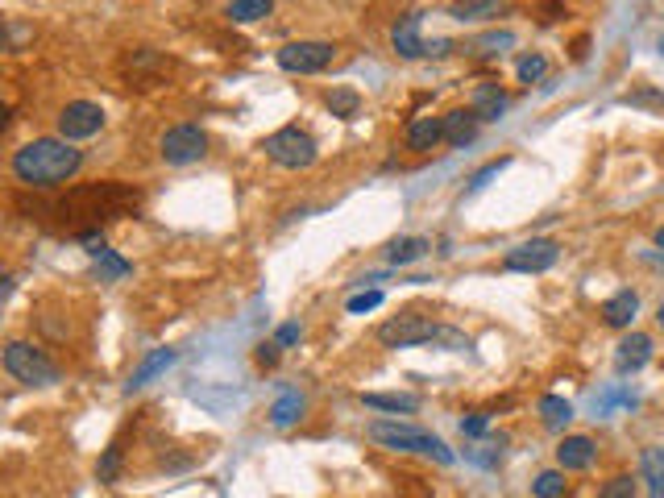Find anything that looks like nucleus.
Instances as JSON below:
<instances>
[{
	"instance_id": "1a4fd4ad",
	"label": "nucleus",
	"mask_w": 664,
	"mask_h": 498,
	"mask_svg": "<svg viewBox=\"0 0 664 498\" xmlns=\"http://www.w3.org/2000/svg\"><path fill=\"white\" fill-rule=\"evenodd\" d=\"M557 258H561L557 241L536 237V241L515 245L511 254L503 258V266H507V270H519V274H540V270H552V266H557Z\"/></svg>"
},
{
	"instance_id": "412c9836",
	"label": "nucleus",
	"mask_w": 664,
	"mask_h": 498,
	"mask_svg": "<svg viewBox=\"0 0 664 498\" xmlns=\"http://www.w3.org/2000/svg\"><path fill=\"white\" fill-rule=\"evenodd\" d=\"M324 104H328V113L341 117V121H353L357 113H362V96H357L353 88H332Z\"/></svg>"
},
{
	"instance_id": "9d476101",
	"label": "nucleus",
	"mask_w": 664,
	"mask_h": 498,
	"mask_svg": "<svg viewBox=\"0 0 664 498\" xmlns=\"http://www.w3.org/2000/svg\"><path fill=\"white\" fill-rule=\"evenodd\" d=\"M420 25H424L420 13H411L391 30V46H395L399 59H424V54H428V42L420 38Z\"/></svg>"
},
{
	"instance_id": "a211bd4d",
	"label": "nucleus",
	"mask_w": 664,
	"mask_h": 498,
	"mask_svg": "<svg viewBox=\"0 0 664 498\" xmlns=\"http://www.w3.org/2000/svg\"><path fill=\"white\" fill-rule=\"evenodd\" d=\"M640 478L648 482V494H652V498H664V449L648 445V449L640 453Z\"/></svg>"
},
{
	"instance_id": "f257e3e1",
	"label": "nucleus",
	"mask_w": 664,
	"mask_h": 498,
	"mask_svg": "<svg viewBox=\"0 0 664 498\" xmlns=\"http://www.w3.org/2000/svg\"><path fill=\"white\" fill-rule=\"evenodd\" d=\"M9 166L25 187H63L83 166V154L63 137H34V142L13 150Z\"/></svg>"
},
{
	"instance_id": "b1692460",
	"label": "nucleus",
	"mask_w": 664,
	"mask_h": 498,
	"mask_svg": "<svg viewBox=\"0 0 664 498\" xmlns=\"http://www.w3.org/2000/svg\"><path fill=\"white\" fill-rule=\"evenodd\" d=\"M270 13H274L270 0H233V5H229V21H237V25L262 21V17H270Z\"/></svg>"
},
{
	"instance_id": "423d86ee",
	"label": "nucleus",
	"mask_w": 664,
	"mask_h": 498,
	"mask_svg": "<svg viewBox=\"0 0 664 498\" xmlns=\"http://www.w3.org/2000/svg\"><path fill=\"white\" fill-rule=\"evenodd\" d=\"M436 337V320L428 316H395L378 328V341L386 349H411V345H432Z\"/></svg>"
},
{
	"instance_id": "c9c22d12",
	"label": "nucleus",
	"mask_w": 664,
	"mask_h": 498,
	"mask_svg": "<svg viewBox=\"0 0 664 498\" xmlns=\"http://www.w3.org/2000/svg\"><path fill=\"white\" fill-rule=\"evenodd\" d=\"M461 432L465 436H482L486 432V415H469V420H461Z\"/></svg>"
},
{
	"instance_id": "5701e85b",
	"label": "nucleus",
	"mask_w": 664,
	"mask_h": 498,
	"mask_svg": "<svg viewBox=\"0 0 664 498\" xmlns=\"http://www.w3.org/2000/svg\"><path fill=\"white\" fill-rule=\"evenodd\" d=\"M511 46H515V34H511V30H490V34H482V38L469 42V50L482 54V59H494V54H503V50H511Z\"/></svg>"
},
{
	"instance_id": "0eeeda50",
	"label": "nucleus",
	"mask_w": 664,
	"mask_h": 498,
	"mask_svg": "<svg viewBox=\"0 0 664 498\" xmlns=\"http://www.w3.org/2000/svg\"><path fill=\"white\" fill-rule=\"evenodd\" d=\"M104 129V108L92 100H71L59 113V137L63 142H88Z\"/></svg>"
},
{
	"instance_id": "4c0bfd02",
	"label": "nucleus",
	"mask_w": 664,
	"mask_h": 498,
	"mask_svg": "<svg viewBox=\"0 0 664 498\" xmlns=\"http://www.w3.org/2000/svg\"><path fill=\"white\" fill-rule=\"evenodd\" d=\"M656 245H660V249H664V229H656Z\"/></svg>"
},
{
	"instance_id": "20e7f679",
	"label": "nucleus",
	"mask_w": 664,
	"mask_h": 498,
	"mask_svg": "<svg viewBox=\"0 0 664 498\" xmlns=\"http://www.w3.org/2000/svg\"><path fill=\"white\" fill-rule=\"evenodd\" d=\"M5 370L17 382H25V386H54V382H59V366H54L42 349L25 345V341H9L5 345Z\"/></svg>"
},
{
	"instance_id": "7ed1b4c3",
	"label": "nucleus",
	"mask_w": 664,
	"mask_h": 498,
	"mask_svg": "<svg viewBox=\"0 0 664 498\" xmlns=\"http://www.w3.org/2000/svg\"><path fill=\"white\" fill-rule=\"evenodd\" d=\"M262 150H266L270 162L287 166V171H303V166L316 162V137L308 129H299V125H287L279 133H270L262 142Z\"/></svg>"
},
{
	"instance_id": "9b49d317",
	"label": "nucleus",
	"mask_w": 664,
	"mask_h": 498,
	"mask_svg": "<svg viewBox=\"0 0 664 498\" xmlns=\"http://www.w3.org/2000/svg\"><path fill=\"white\" fill-rule=\"evenodd\" d=\"M652 357V337H644V332H631V337L619 341V353H615V370L619 374H635L644 370Z\"/></svg>"
},
{
	"instance_id": "39448f33",
	"label": "nucleus",
	"mask_w": 664,
	"mask_h": 498,
	"mask_svg": "<svg viewBox=\"0 0 664 498\" xmlns=\"http://www.w3.org/2000/svg\"><path fill=\"white\" fill-rule=\"evenodd\" d=\"M158 154H162L166 166H191V162H200L208 154V133L200 125H175V129L162 133Z\"/></svg>"
},
{
	"instance_id": "72a5a7b5",
	"label": "nucleus",
	"mask_w": 664,
	"mask_h": 498,
	"mask_svg": "<svg viewBox=\"0 0 664 498\" xmlns=\"http://www.w3.org/2000/svg\"><path fill=\"white\" fill-rule=\"evenodd\" d=\"M299 337H303V328H299V324H283L279 332H274V341H279L283 349H287V345H295Z\"/></svg>"
},
{
	"instance_id": "a878e982",
	"label": "nucleus",
	"mask_w": 664,
	"mask_h": 498,
	"mask_svg": "<svg viewBox=\"0 0 664 498\" xmlns=\"http://www.w3.org/2000/svg\"><path fill=\"white\" fill-rule=\"evenodd\" d=\"M432 345L449 349V353H469V349H474V341H469L461 328H449V324H436V337H432Z\"/></svg>"
},
{
	"instance_id": "f03ea898",
	"label": "nucleus",
	"mask_w": 664,
	"mask_h": 498,
	"mask_svg": "<svg viewBox=\"0 0 664 498\" xmlns=\"http://www.w3.org/2000/svg\"><path fill=\"white\" fill-rule=\"evenodd\" d=\"M366 436L374 440V445L382 449H395V453H420V457H432L440 465H453L457 453L445 445L440 436L424 432V428H415V424H399V420H374L366 428Z\"/></svg>"
},
{
	"instance_id": "473e14b6",
	"label": "nucleus",
	"mask_w": 664,
	"mask_h": 498,
	"mask_svg": "<svg viewBox=\"0 0 664 498\" xmlns=\"http://www.w3.org/2000/svg\"><path fill=\"white\" fill-rule=\"evenodd\" d=\"M498 171H507V158H498V162H490V166H482V171L469 179V191H482L490 179H498Z\"/></svg>"
},
{
	"instance_id": "ddd939ff",
	"label": "nucleus",
	"mask_w": 664,
	"mask_h": 498,
	"mask_svg": "<svg viewBox=\"0 0 664 498\" xmlns=\"http://www.w3.org/2000/svg\"><path fill=\"white\" fill-rule=\"evenodd\" d=\"M594 457H598V449H594L590 436H565L557 445V465L569 469V474H573V469H590Z\"/></svg>"
},
{
	"instance_id": "c85d7f7f",
	"label": "nucleus",
	"mask_w": 664,
	"mask_h": 498,
	"mask_svg": "<svg viewBox=\"0 0 664 498\" xmlns=\"http://www.w3.org/2000/svg\"><path fill=\"white\" fill-rule=\"evenodd\" d=\"M548 75V59H544V54H523V59H519V79L523 83H540Z\"/></svg>"
},
{
	"instance_id": "bb28decb",
	"label": "nucleus",
	"mask_w": 664,
	"mask_h": 498,
	"mask_svg": "<svg viewBox=\"0 0 664 498\" xmlns=\"http://www.w3.org/2000/svg\"><path fill=\"white\" fill-rule=\"evenodd\" d=\"M96 274H100V283H117V279H125V274H129V262L117 258L113 249H104V254L96 258Z\"/></svg>"
},
{
	"instance_id": "2f4dec72",
	"label": "nucleus",
	"mask_w": 664,
	"mask_h": 498,
	"mask_svg": "<svg viewBox=\"0 0 664 498\" xmlns=\"http://www.w3.org/2000/svg\"><path fill=\"white\" fill-rule=\"evenodd\" d=\"M382 303V291H362V295H353L345 308H349V316H366V312H374Z\"/></svg>"
},
{
	"instance_id": "7c9ffc66",
	"label": "nucleus",
	"mask_w": 664,
	"mask_h": 498,
	"mask_svg": "<svg viewBox=\"0 0 664 498\" xmlns=\"http://www.w3.org/2000/svg\"><path fill=\"white\" fill-rule=\"evenodd\" d=\"M598 498H635V478L631 474H615L611 482L598 490Z\"/></svg>"
},
{
	"instance_id": "f3484780",
	"label": "nucleus",
	"mask_w": 664,
	"mask_h": 498,
	"mask_svg": "<svg viewBox=\"0 0 664 498\" xmlns=\"http://www.w3.org/2000/svg\"><path fill=\"white\" fill-rule=\"evenodd\" d=\"M635 312H640V295L635 291H619L602 303V320L611 324V328H627L635 320Z\"/></svg>"
},
{
	"instance_id": "4468645a",
	"label": "nucleus",
	"mask_w": 664,
	"mask_h": 498,
	"mask_svg": "<svg viewBox=\"0 0 664 498\" xmlns=\"http://www.w3.org/2000/svg\"><path fill=\"white\" fill-rule=\"evenodd\" d=\"M440 142H445V117H420V121H411L407 125V150H436Z\"/></svg>"
},
{
	"instance_id": "f8f14e48",
	"label": "nucleus",
	"mask_w": 664,
	"mask_h": 498,
	"mask_svg": "<svg viewBox=\"0 0 664 498\" xmlns=\"http://www.w3.org/2000/svg\"><path fill=\"white\" fill-rule=\"evenodd\" d=\"M175 366V349H154L150 357H142V366H137L133 374H129V382H125V395H137L142 386H150L158 374H166Z\"/></svg>"
},
{
	"instance_id": "6ab92c4d",
	"label": "nucleus",
	"mask_w": 664,
	"mask_h": 498,
	"mask_svg": "<svg viewBox=\"0 0 664 498\" xmlns=\"http://www.w3.org/2000/svg\"><path fill=\"white\" fill-rule=\"evenodd\" d=\"M540 420H544L548 432H565L569 420H573V403L561 399V395H544L540 399Z\"/></svg>"
},
{
	"instance_id": "dca6fc26",
	"label": "nucleus",
	"mask_w": 664,
	"mask_h": 498,
	"mask_svg": "<svg viewBox=\"0 0 664 498\" xmlns=\"http://www.w3.org/2000/svg\"><path fill=\"white\" fill-rule=\"evenodd\" d=\"M474 137H478V113H474V108H469V113H465V108H457V113L445 117V142L449 146L465 150Z\"/></svg>"
},
{
	"instance_id": "aec40b11",
	"label": "nucleus",
	"mask_w": 664,
	"mask_h": 498,
	"mask_svg": "<svg viewBox=\"0 0 664 498\" xmlns=\"http://www.w3.org/2000/svg\"><path fill=\"white\" fill-rule=\"evenodd\" d=\"M303 407H308V403H303V395H299V391L279 395V399L270 403V424H274V428H291V424L299 420V415H303Z\"/></svg>"
},
{
	"instance_id": "cd10ccee",
	"label": "nucleus",
	"mask_w": 664,
	"mask_h": 498,
	"mask_svg": "<svg viewBox=\"0 0 664 498\" xmlns=\"http://www.w3.org/2000/svg\"><path fill=\"white\" fill-rule=\"evenodd\" d=\"M532 494L536 498H565V474H557V469H544V474L532 482Z\"/></svg>"
},
{
	"instance_id": "c756f323",
	"label": "nucleus",
	"mask_w": 664,
	"mask_h": 498,
	"mask_svg": "<svg viewBox=\"0 0 664 498\" xmlns=\"http://www.w3.org/2000/svg\"><path fill=\"white\" fill-rule=\"evenodd\" d=\"M96 478H100L104 486H113V482L121 478V449H108V453L100 457V465H96Z\"/></svg>"
},
{
	"instance_id": "f704fd0d",
	"label": "nucleus",
	"mask_w": 664,
	"mask_h": 498,
	"mask_svg": "<svg viewBox=\"0 0 664 498\" xmlns=\"http://www.w3.org/2000/svg\"><path fill=\"white\" fill-rule=\"evenodd\" d=\"M279 349H283L279 341H266V345H258V362H262V366H274V362H279Z\"/></svg>"
},
{
	"instance_id": "2eb2a0df",
	"label": "nucleus",
	"mask_w": 664,
	"mask_h": 498,
	"mask_svg": "<svg viewBox=\"0 0 664 498\" xmlns=\"http://www.w3.org/2000/svg\"><path fill=\"white\" fill-rule=\"evenodd\" d=\"M469 108L478 113V121H498L507 113V92L498 88V83H478L474 88V100H469Z\"/></svg>"
},
{
	"instance_id": "393cba45",
	"label": "nucleus",
	"mask_w": 664,
	"mask_h": 498,
	"mask_svg": "<svg viewBox=\"0 0 664 498\" xmlns=\"http://www.w3.org/2000/svg\"><path fill=\"white\" fill-rule=\"evenodd\" d=\"M362 403L366 407H374V411H403V415H411L415 407H420V399L415 395H362Z\"/></svg>"
},
{
	"instance_id": "e433bc0d",
	"label": "nucleus",
	"mask_w": 664,
	"mask_h": 498,
	"mask_svg": "<svg viewBox=\"0 0 664 498\" xmlns=\"http://www.w3.org/2000/svg\"><path fill=\"white\" fill-rule=\"evenodd\" d=\"M656 320H660V328H664V299H660V308H656Z\"/></svg>"
},
{
	"instance_id": "4be33fe9",
	"label": "nucleus",
	"mask_w": 664,
	"mask_h": 498,
	"mask_svg": "<svg viewBox=\"0 0 664 498\" xmlns=\"http://www.w3.org/2000/svg\"><path fill=\"white\" fill-rule=\"evenodd\" d=\"M428 254V241L424 237H403V241H395L391 249H386V262L391 266H407V262H420Z\"/></svg>"
},
{
	"instance_id": "6e6552de",
	"label": "nucleus",
	"mask_w": 664,
	"mask_h": 498,
	"mask_svg": "<svg viewBox=\"0 0 664 498\" xmlns=\"http://www.w3.org/2000/svg\"><path fill=\"white\" fill-rule=\"evenodd\" d=\"M332 54H337L332 42H287L279 50V67L291 75H316L332 63Z\"/></svg>"
}]
</instances>
